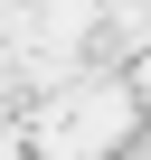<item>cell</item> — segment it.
I'll use <instances>...</instances> for the list:
<instances>
[{
    "label": "cell",
    "instance_id": "obj_1",
    "mask_svg": "<svg viewBox=\"0 0 151 160\" xmlns=\"http://www.w3.org/2000/svg\"><path fill=\"white\" fill-rule=\"evenodd\" d=\"M132 94H142V113H151V47L132 57Z\"/></svg>",
    "mask_w": 151,
    "mask_h": 160
}]
</instances>
